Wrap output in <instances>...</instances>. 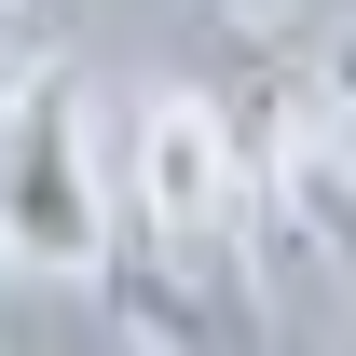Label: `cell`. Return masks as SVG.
Returning a JSON list of instances; mask_svg holds the SVG:
<instances>
[{
    "label": "cell",
    "instance_id": "cell-2",
    "mask_svg": "<svg viewBox=\"0 0 356 356\" xmlns=\"http://www.w3.org/2000/svg\"><path fill=\"white\" fill-rule=\"evenodd\" d=\"M0 261L96 288L110 261V137H96V83L69 55H14L0 69Z\"/></svg>",
    "mask_w": 356,
    "mask_h": 356
},
{
    "label": "cell",
    "instance_id": "cell-1",
    "mask_svg": "<svg viewBox=\"0 0 356 356\" xmlns=\"http://www.w3.org/2000/svg\"><path fill=\"white\" fill-rule=\"evenodd\" d=\"M247 192H261V151L220 96H137L124 151H110V261L96 288H137L165 274V315L192 329L206 302L247 288Z\"/></svg>",
    "mask_w": 356,
    "mask_h": 356
}]
</instances>
